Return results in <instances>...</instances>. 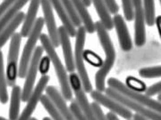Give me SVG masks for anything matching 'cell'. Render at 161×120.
<instances>
[{"instance_id": "obj_38", "label": "cell", "mask_w": 161, "mask_h": 120, "mask_svg": "<svg viewBox=\"0 0 161 120\" xmlns=\"http://www.w3.org/2000/svg\"><path fill=\"white\" fill-rule=\"evenodd\" d=\"M155 23L156 25H157L158 31V35H159V38H160L161 39V15H158V17H156Z\"/></svg>"}, {"instance_id": "obj_4", "label": "cell", "mask_w": 161, "mask_h": 120, "mask_svg": "<svg viewBox=\"0 0 161 120\" xmlns=\"http://www.w3.org/2000/svg\"><path fill=\"white\" fill-rule=\"evenodd\" d=\"M44 25H45L44 19L41 17L38 18L35 22L33 29L31 31L29 37H28L27 42L23 47L21 61L19 63L18 77L20 78H25V77H26V73H27L28 68H29L31 60V57L33 55V52L36 48V44H37L38 40L40 39V35L42 34L41 32H42V29H43Z\"/></svg>"}, {"instance_id": "obj_41", "label": "cell", "mask_w": 161, "mask_h": 120, "mask_svg": "<svg viewBox=\"0 0 161 120\" xmlns=\"http://www.w3.org/2000/svg\"><path fill=\"white\" fill-rule=\"evenodd\" d=\"M82 2L84 3V5H85L87 7H89V6L92 5V0H82Z\"/></svg>"}, {"instance_id": "obj_21", "label": "cell", "mask_w": 161, "mask_h": 120, "mask_svg": "<svg viewBox=\"0 0 161 120\" xmlns=\"http://www.w3.org/2000/svg\"><path fill=\"white\" fill-rule=\"evenodd\" d=\"M92 4H93V6L95 7L98 17L100 19V22L103 24L105 29L108 31L111 30L114 28L113 18H111L109 11L103 0H92Z\"/></svg>"}, {"instance_id": "obj_24", "label": "cell", "mask_w": 161, "mask_h": 120, "mask_svg": "<svg viewBox=\"0 0 161 120\" xmlns=\"http://www.w3.org/2000/svg\"><path fill=\"white\" fill-rule=\"evenodd\" d=\"M7 80L6 72L4 67L3 52L0 50V102L6 104L8 102V92H7Z\"/></svg>"}, {"instance_id": "obj_17", "label": "cell", "mask_w": 161, "mask_h": 120, "mask_svg": "<svg viewBox=\"0 0 161 120\" xmlns=\"http://www.w3.org/2000/svg\"><path fill=\"white\" fill-rule=\"evenodd\" d=\"M41 0H31L29 9L25 15L24 21H23V27L21 29L20 34L22 35L23 38H28L31 31L32 30L34 27L35 22L37 21V13L39 11Z\"/></svg>"}, {"instance_id": "obj_19", "label": "cell", "mask_w": 161, "mask_h": 120, "mask_svg": "<svg viewBox=\"0 0 161 120\" xmlns=\"http://www.w3.org/2000/svg\"><path fill=\"white\" fill-rule=\"evenodd\" d=\"M72 2L75 5V9L81 21L82 25L86 29L87 33L93 34L94 32H96L95 22H93L90 12L87 10V6L84 5L82 0H72Z\"/></svg>"}, {"instance_id": "obj_12", "label": "cell", "mask_w": 161, "mask_h": 120, "mask_svg": "<svg viewBox=\"0 0 161 120\" xmlns=\"http://www.w3.org/2000/svg\"><path fill=\"white\" fill-rule=\"evenodd\" d=\"M49 76L48 75H43L41 76V78L39 80L37 86H35L33 91L31 92V96H30L29 100L27 102V105L24 108L22 114L20 115L18 120H29L31 116L33 114V112L36 109V107L38 105L39 102H40V99L42 97V93L44 90H46L47 86V83L49 82Z\"/></svg>"}, {"instance_id": "obj_5", "label": "cell", "mask_w": 161, "mask_h": 120, "mask_svg": "<svg viewBox=\"0 0 161 120\" xmlns=\"http://www.w3.org/2000/svg\"><path fill=\"white\" fill-rule=\"evenodd\" d=\"M108 87H111V88L115 89V91L122 93L125 97L131 99L133 102L140 103L141 105H143L145 107L153 109V110H155V111L161 114L160 102L156 101L154 99H152L150 96H148L146 94L144 95V94L141 93V92L132 91V89L128 88L122 81L118 80L115 78H108Z\"/></svg>"}, {"instance_id": "obj_13", "label": "cell", "mask_w": 161, "mask_h": 120, "mask_svg": "<svg viewBox=\"0 0 161 120\" xmlns=\"http://www.w3.org/2000/svg\"><path fill=\"white\" fill-rule=\"evenodd\" d=\"M40 6L43 12V15H44L43 19H44L45 25L47 26L48 38L54 47L57 48L60 46V42H59V36H58V28L57 27L51 4L49 0H41Z\"/></svg>"}, {"instance_id": "obj_36", "label": "cell", "mask_w": 161, "mask_h": 120, "mask_svg": "<svg viewBox=\"0 0 161 120\" xmlns=\"http://www.w3.org/2000/svg\"><path fill=\"white\" fill-rule=\"evenodd\" d=\"M104 3L106 4V6L108 7V11L112 14H116L119 11V6L116 4L115 0H103Z\"/></svg>"}, {"instance_id": "obj_7", "label": "cell", "mask_w": 161, "mask_h": 120, "mask_svg": "<svg viewBox=\"0 0 161 120\" xmlns=\"http://www.w3.org/2000/svg\"><path fill=\"white\" fill-rule=\"evenodd\" d=\"M105 93L109 96V97L113 98L114 100L117 101L118 102L123 104L124 106H125L126 108L130 109V110H133L135 111V113H137L140 116L143 117L149 120H161V114L157 112L153 109H149L147 107H145L143 105H141L140 103L135 102L132 101L131 99L125 97V95H123L122 93L115 91V89L111 88V87H108L106 88Z\"/></svg>"}, {"instance_id": "obj_35", "label": "cell", "mask_w": 161, "mask_h": 120, "mask_svg": "<svg viewBox=\"0 0 161 120\" xmlns=\"http://www.w3.org/2000/svg\"><path fill=\"white\" fill-rule=\"evenodd\" d=\"M161 92V81L158 82L154 85L150 86V87L147 88V90L145 92L146 95L148 96H154L156 94H158Z\"/></svg>"}, {"instance_id": "obj_25", "label": "cell", "mask_w": 161, "mask_h": 120, "mask_svg": "<svg viewBox=\"0 0 161 120\" xmlns=\"http://www.w3.org/2000/svg\"><path fill=\"white\" fill-rule=\"evenodd\" d=\"M40 103L42 104L44 109H46L47 112L49 114L52 120H64L61 113L59 112V110L57 108V106L55 105V103L52 102L51 99L47 94L46 95H42V97L40 99Z\"/></svg>"}, {"instance_id": "obj_10", "label": "cell", "mask_w": 161, "mask_h": 120, "mask_svg": "<svg viewBox=\"0 0 161 120\" xmlns=\"http://www.w3.org/2000/svg\"><path fill=\"white\" fill-rule=\"evenodd\" d=\"M91 97L92 100L96 102H98L99 105H102L108 109L113 113L118 115L122 117L125 119L129 120L132 119L133 114L130 109L124 106L123 104L118 102L117 101L114 100L113 98L108 96L106 93L104 94L103 92L98 91V90H93L91 92Z\"/></svg>"}, {"instance_id": "obj_30", "label": "cell", "mask_w": 161, "mask_h": 120, "mask_svg": "<svg viewBox=\"0 0 161 120\" xmlns=\"http://www.w3.org/2000/svg\"><path fill=\"white\" fill-rule=\"evenodd\" d=\"M139 74L144 78H161V66L142 68L139 70Z\"/></svg>"}, {"instance_id": "obj_1", "label": "cell", "mask_w": 161, "mask_h": 120, "mask_svg": "<svg viewBox=\"0 0 161 120\" xmlns=\"http://www.w3.org/2000/svg\"><path fill=\"white\" fill-rule=\"evenodd\" d=\"M95 28L100 45L106 54V59L104 61L103 66L96 72L94 79H95L96 89L101 92H104L106 91V77L109 73L115 63V50L108 30L105 29L100 21L95 22Z\"/></svg>"}, {"instance_id": "obj_46", "label": "cell", "mask_w": 161, "mask_h": 120, "mask_svg": "<svg viewBox=\"0 0 161 120\" xmlns=\"http://www.w3.org/2000/svg\"><path fill=\"white\" fill-rule=\"evenodd\" d=\"M159 3H160V6H161V0H159Z\"/></svg>"}, {"instance_id": "obj_15", "label": "cell", "mask_w": 161, "mask_h": 120, "mask_svg": "<svg viewBox=\"0 0 161 120\" xmlns=\"http://www.w3.org/2000/svg\"><path fill=\"white\" fill-rule=\"evenodd\" d=\"M113 23L122 50L125 52L131 51L132 49V41L125 19L121 14L116 13L113 17Z\"/></svg>"}, {"instance_id": "obj_6", "label": "cell", "mask_w": 161, "mask_h": 120, "mask_svg": "<svg viewBox=\"0 0 161 120\" xmlns=\"http://www.w3.org/2000/svg\"><path fill=\"white\" fill-rule=\"evenodd\" d=\"M22 35L15 32L11 38V42L7 55V65H6V80L9 86H15V82L18 77V58L20 46L22 42Z\"/></svg>"}, {"instance_id": "obj_34", "label": "cell", "mask_w": 161, "mask_h": 120, "mask_svg": "<svg viewBox=\"0 0 161 120\" xmlns=\"http://www.w3.org/2000/svg\"><path fill=\"white\" fill-rule=\"evenodd\" d=\"M70 109L73 111V113H74L77 120H88L75 101H72V102L70 104Z\"/></svg>"}, {"instance_id": "obj_28", "label": "cell", "mask_w": 161, "mask_h": 120, "mask_svg": "<svg viewBox=\"0 0 161 120\" xmlns=\"http://www.w3.org/2000/svg\"><path fill=\"white\" fill-rule=\"evenodd\" d=\"M83 59L89 64L95 68H101L103 66L104 61L96 52H94L92 50H84L83 51Z\"/></svg>"}, {"instance_id": "obj_3", "label": "cell", "mask_w": 161, "mask_h": 120, "mask_svg": "<svg viewBox=\"0 0 161 120\" xmlns=\"http://www.w3.org/2000/svg\"><path fill=\"white\" fill-rule=\"evenodd\" d=\"M86 29L83 25L80 26L77 29V34L75 37V48L74 57H75V66L77 69V74L80 78L81 84L83 86L84 91L86 92H92L93 90L92 85L89 75L87 72L86 67L84 64L83 59V51H84V45L86 40Z\"/></svg>"}, {"instance_id": "obj_9", "label": "cell", "mask_w": 161, "mask_h": 120, "mask_svg": "<svg viewBox=\"0 0 161 120\" xmlns=\"http://www.w3.org/2000/svg\"><path fill=\"white\" fill-rule=\"evenodd\" d=\"M69 82L72 91L74 92L75 96V102L81 109L82 113L85 115L88 120H96L95 116L92 109V105L90 104L86 96V92L84 91L83 86L81 84L78 74L72 72L69 75Z\"/></svg>"}, {"instance_id": "obj_45", "label": "cell", "mask_w": 161, "mask_h": 120, "mask_svg": "<svg viewBox=\"0 0 161 120\" xmlns=\"http://www.w3.org/2000/svg\"><path fill=\"white\" fill-rule=\"evenodd\" d=\"M29 120H38V119H37L36 118H31Z\"/></svg>"}, {"instance_id": "obj_44", "label": "cell", "mask_w": 161, "mask_h": 120, "mask_svg": "<svg viewBox=\"0 0 161 120\" xmlns=\"http://www.w3.org/2000/svg\"><path fill=\"white\" fill-rule=\"evenodd\" d=\"M0 120H8V119H6V118H3V117H0Z\"/></svg>"}, {"instance_id": "obj_32", "label": "cell", "mask_w": 161, "mask_h": 120, "mask_svg": "<svg viewBox=\"0 0 161 120\" xmlns=\"http://www.w3.org/2000/svg\"><path fill=\"white\" fill-rule=\"evenodd\" d=\"M91 105H92V109L93 110V113H94L96 120H108L107 116L104 114L103 110L98 102H93Z\"/></svg>"}, {"instance_id": "obj_37", "label": "cell", "mask_w": 161, "mask_h": 120, "mask_svg": "<svg viewBox=\"0 0 161 120\" xmlns=\"http://www.w3.org/2000/svg\"><path fill=\"white\" fill-rule=\"evenodd\" d=\"M15 0H4L0 4V20L6 14V11L9 9V7L14 4Z\"/></svg>"}, {"instance_id": "obj_22", "label": "cell", "mask_w": 161, "mask_h": 120, "mask_svg": "<svg viewBox=\"0 0 161 120\" xmlns=\"http://www.w3.org/2000/svg\"><path fill=\"white\" fill-rule=\"evenodd\" d=\"M22 102V88L19 86H14L11 92L10 107L8 117L10 120H18L20 113V105Z\"/></svg>"}, {"instance_id": "obj_20", "label": "cell", "mask_w": 161, "mask_h": 120, "mask_svg": "<svg viewBox=\"0 0 161 120\" xmlns=\"http://www.w3.org/2000/svg\"><path fill=\"white\" fill-rule=\"evenodd\" d=\"M24 18H25V13L23 12H20L17 15L6 25V28L2 30V32L0 33V48H2L5 46L6 42L10 39V38L14 36V34L15 33L14 31L24 21Z\"/></svg>"}, {"instance_id": "obj_14", "label": "cell", "mask_w": 161, "mask_h": 120, "mask_svg": "<svg viewBox=\"0 0 161 120\" xmlns=\"http://www.w3.org/2000/svg\"><path fill=\"white\" fill-rule=\"evenodd\" d=\"M58 36H59L60 46H62V49H63L64 63H65V69L70 73L75 72V57H74L73 50H72L70 36L66 29L64 27L63 25H61L58 28Z\"/></svg>"}, {"instance_id": "obj_43", "label": "cell", "mask_w": 161, "mask_h": 120, "mask_svg": "<svg viewBox=\"0 0 161 120\" xmlns=\"http://www.w3.org/2000/svg\"><path fill=\"white\" fill-rule=\"evenodd\" d=\"M42 120H52L50 118H47V117H45V118H43V119Z\"/></svg>"}, {"instance_id": "obj_39", "label": "cell", "mask_w": 161, "mask_h": 120, "mask_svg": "<svg viewBox=\"0 0 161 120\" xmlns=\"http://www.w3.org/2000/svg\"><path fill=\"white\" fill-rule=\"evenodd\" d=\"M106 116H107V118H108V120H120L117 115L115 114V113H113V112H111V111H109Z\"/></svg>"}, {"instance_id": "obj_33", "label": "cell", "mask_w": 161, "mask_h": 120, "mask_svg": "<svg viewBox=\"0 0 161 120\" xmlns=\"http://www.w3.org/2000/svg\"><path fill=\"white\" fill-rule=\"evenodd\" d=\"M50 62H51V61L47 55L41 58L40 64H39V70L42 76L47 74L49 68H50Z\"/></svg>"}, {"instance_id": "obj_47", "label": "cell", "mask_w": 161, "mask_h": 120, "mask_svg": "<svg viewBox=\"0 0 161 120\" xmlns=\"http://www.w3.org/2000/svg\"><path fill=\"white\" fill-rule=\"evenodd\" d=\"M129 120H132V119H129Z\"/></svg>"}, {"instance_id": "obj_18", "label": "cell", "mask_w": 161, "mask_h": 120, "mask_svg": "<svg viewBox=\"0 0 161 120\" xmlns=\"http://www.w3.org/2000/svg\"><path fill=\"white\" fill-rule=\"evenodd\" d=\"M49 2L51 4L52 8H54L55 11L57 12L58 17L63 23L64 27L67 30L70 37L71 38H75L76 34H77V30L75 29V25L73 24L71 19L68 16V14L65 11V9H64L61 0H49Z\"/></svg>"}, {"instance_id": "obj_2", "label": "cell", "mask_w": 161, "mask_h": 120, "mask_svg": "<svg viewBox=\"0 0 161 120\" xmlns=\"http://www.w3.org/2000/svg\"><path fill=\"white\" fill-rule=\"evenodd\" d=\"M40 40L41 46H43L44 50L47 52V55L49 57L51 63L53 64V67L55 69L56 74L58 77L59 85L61 87V93L63 95L64 99L65 101H73V91L70 86L69 77L66 72L67 70L58 56L56 48L52 45L51 41L49 39L48 36H47V34L42 33L40 35Z\"/></svg>"}, {"instance_id": "obj_23", "label": "cell", "mask_w": 161, "mask_h": 120, "mask_svg": "<svg viewBox=\"0 0 161 120\" xmlns=\"http://www.w3.org/2000/svg\"><path fill=\"white\" fill-rule=\"evenodd\" d=\"M30 0H15L9 9L6 11V14L0 20V33L6 28V26L11 22L14 18L20 12L21 9L25 6Z\"/></svg>"}, {"instance_id": "obj_29", "label": "cell", "mask_w": 161, "mask_h": 120, "mask_svg": "<svg viewBox=\"0 0 161 120\" xmlns=\"http://www.w3.org/2000/svg\"><path fill=\"white\" fill-rule=\"evenodd\" d=\"M125 86L132 89V91L138 92H143L147 90V86L143 81L138 79L134 77H128L125 80Z\"/></svg>"}, {"instance_id": "obj_31", "label": "cell", "mask_w": 161, "mask_h": 120, "mask_svg": "<svg viewBox=\"0 0 161 120\" xmlns=\"http://www.w3.org/2000/svg\"><path fill=\"white\" fill-rule=\"evenodd\" d=\"M122 7L124 15L127 22H132L134 20V11L132 6V0H122Z\"/></svg>"}, {"instance_id": "obj_40", "label": "cell", "mask_w": 161, "mask_h": 120, "mask_svg": "<svg viewBox=\"0 0 161 120\" xmlns=\"http://www.w3.org/2000/svg\"><path fill=\"white\" fill-rule=\"evenodd\" d=\"M132 120H149V119H147V118H143V117L140 116V115L137 114V113H135V114H133Z\"/></svg>"}, {"instance_id": "obj_27", "label": "cell", "mask_w": 161, "mask_h": 120, "mask_svg": "<svg viewBox=\"0 0 161 120\" xmlns=\"http://www.w3.org/2000/svg\"><path fill=\"white\" fill-rule=\"evenodd\" d=\"M146 24L151 27L155 23V0H142Z\"/></svg>"}, {"instance_id": "obj_16", "label": "cell", "mask_w": 161, "mask_h": 120, "mask_svg": "<svg viewBox=\"0 0 161 120\" xmlns=\"http://www.w3.org/2000/svg\"><path fill=\"white\" fill-rule=\"evenodd\" d=\"M46 94L55 103L57 108L61 113L64 120H77L75 116L71 110L70 107L66 105V101L64 99L62 93H60L58 89L53 86H47Z\"/></svg>"}, {"instance_id": "obj_26", "label": "cell", "mask_w": 161, "mask_h": 120, "mask_svg": "<svg viewBox=\"0 0 161 120\" xmlns=\"http://www.w3.org/2000/svg\"><path fill=\"white\" fill-rule=\"evenodd\" d=\"M61 2H62L65 11H66L68 16L71 19L73 24L75 25V28H79L80 26H81L82 23H81V21H80V17H79V15L77 13V11L75 9V6L73 4L72 0H61Z\"/></svg>"}, {"instance_id": "obj_11", "label": "cell", "mask_w": 161, "mask_h": 120, "mask_svg": "<svg viewBox=\"0 0 161 120\" xmlns=\"http://www.w3.org/2000/svg\"><path fill=\"white\" fill-rule=\"evenodd\" d=\"M134 11V43L142 47L146 43V22L142 0H132Z\"/></svg>"}, {"instance_id": "obj_8", "label": "cell", "mask_w": 161, "mask_h": 120, "mask_svg": "<svg viewBox=\"0 0 161 120\" xmlns=\"http://www.w3.org/2000/svg\"><path fill=\"white\" fill-rule=\"evenodd\" d=\"M44 51L45 50L42 46H36V48H35V51L33 52L32 57H31L29 68L27 70V73H26L23 88L22 89V102H28L30 96L34 89L35 81H36L38 71H39V64H40Z\"/></svg>"}, {"instance_id": "obj_42", "label": "cell", "mask_w": 161, "mask_h": 120, "mask_svg": "<svg viewBox=\"0 0 161 120\" xmlns=\"http://www.w3.org/2000/svg\"><path fill=\"white\" fill-rule=\"evenodd\" d=\"M158 101L161 102V92L160 93H158Z\"/></svg>"}]
</instances>
